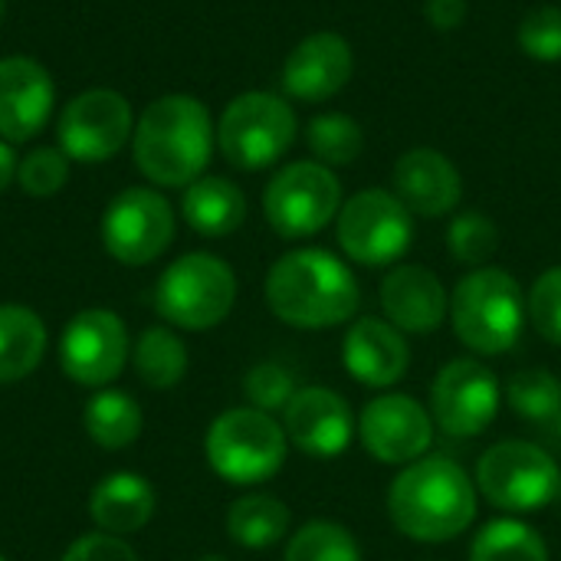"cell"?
Here are the masks:
<instances>
[{
  "mask_svg": "<svg viewBox=\"0 0 561 561\" xmlns=\"http://www.w3.org/2000/svg\"><path fill=\"white\" fill-rule=\"evenodd\" d=\"M388 516L414 542H450L477 519V483L450 457H421L394 477Z\"/></svg>",
  "mask_w": 561,
  "mask_h": 561,
  "instance_id": "cell-1",
  "label": "cell"
},
{
  "mask_svg": "<svg viewBox=\"0 0 561 561\" xmlns=\"http://www.w3.org/2000/svg\"><path fill=\"white\" fill-rule=\"evenodd\" d=\"M214 122L201 99L174 92L154 99L131 135L138 171L161 187H187L204 178L214 154Z\"/></svg>",
  "mask_w": 561,
  "mask_h": 561,
  "instance_id": "cell-2",
  "label": "cell"
},
{
  "mask_svg": "<svg viewBox=\"0 0 561 561\" xmlns=\"http://www.w3.org/2000/svg\"><path fill=\"white\" fill-rule=\"evenodd\" d=\"M355 273L329 250H293L266 273V306L293 329H332L358 309Z\"/></svg>",
  "mask_w": 561,
  "mask_h": 561,
  "instance_id": "cell-3",
  "label": "cell"
},
{
  "mask_svg": "<svg viewBox=\"0 0 561 561\" xmlns=\"http://www.w3.org/2000/svg\"><path fill=\"white\" fill-rule=\"evenodd\" d=\"M450 322L457 339L477 355L510 352L526 325V296L500 266H480L467 273L450 296Z\"/></svg>",
  "mask_w": 561,
  "mask_h": 561,
  "instance_id": "cell-4",
  "label": "cell"
},
{
  "mask_svg": "<svg viewBox=\"0 0 561 561\" xmlns=\"http://www.w3.org/2000/svg\"><path fill=\"white\" fill-rule=\"evenodd\" d=\"M286 431L276 424L273 414H263L256 408L224 411L204 437L210 470L233 486H253L276 477L286 463Z\"/></svg>",
  "mask_w": 561,
  "mask_h": 561,
  "instance_id": "cell-5",
  "label": "cell"
},
{
  "mask_svg": "<svg viewBox=\"0 0 561 561\" xmlns=\"http://www.w3.org/2000/svg\"><path fill=\"white\" fill-rule=\"evenodd\" d=\"M233 302L237 276L214 253H187L174 260L154 286L158 316L184 332H207L220 325Z\"/></svg>",
  "mask_w": 561,
  "mask_h": 561,
  "instance_id": "cell-6",
  "label": "cell"
},
{
  "mask_svg": "<svg viewBox=\"0 0 561 561\" xmlns=\"http://www.w3.org/2000/svg\"><path fill=\"white\" fill-rule=\"evenodd\" d=\"M477 493L503 513H539L559 500L561 473L556 460L529 440H503L477 463Z\"/></svg>",
  "mask_w": 561,
  "mask_h": 561,
  "instance_id": "cell-7",
  "label": "cell"
},
{
  "mask_svg": "<svg viewBox=\"0 0 561 561\" xmlns=\"http://www.w3.org/2000/svg\"><path fill=\"white\" fill-rule=\"evenodd\" d=\"M296 141V112L273 92L237 95L217 125V145L224 158L240 171H260L276 164Z\"/></svg>",
  "mask_w": 561,
  "mask_h": 561,
  "instance_id": "cell-8",
  "label": "cell"
},
{
  "mask_svg": "<svg viewBox=\"0 0 561 561\" xmlns=\"http://www.w3.org/2000/svg\"><path fill=\"white\" fill-rule=\"evenodd\" d=\"M342 210V184L319 161H293L273 174L263 191V214L286 240H302L325 230Z\"/></svg>",
  "mask_w": 561,
  "mask_h": 561,
  "instance_id": "cell-9",
  "label": "cell"
},
{
  "mask_svg": "<svg viewBox=\"0 0 561 561\" xmlns=\"http://www.w3.org/2000/svg\"><path fill=\"white\" fill-rule=\"evenodd\" d=\"M414 240L411 210L398 194L368 187L358 191L339 210V247L362 266H388L408 253Z\"/></svg>",
  "mask_w": 561,
  "mask_h": 561,
  "instance_id": "cell-10",
  "label": "cell"
},
{
  "mask_svg": "<svg viewBox=\"0 0 561 561\" xmlns=\"http://www.w3.org/2000/svg\"><path fill=\"white\" fill-rule=\"evenodd\" d=\"M174 240V210L151 187L122 191L102 214V243L125 266L154 263Z\"/></svg>",
  "mask_w": 561,
  "mask_h": 561,
  "instance_id": "cell-11",
  "label": "cell"
},
{
  "mask_svg": "<svg viewBox=\"0 0 561 561\" xmlns=\"http://www.w3.org/2000/svg\"><path fill=\"white\" fill-rule=\"evenodd\" d=\"M56 135L66 158L82 164L108 161L135 135L131 105L115 89H89L62 108Z\"/></svg>",
  "mask_w": 561,
  "mask_h": 561,
  "instance_id": "cell-12",
  "label": "cell"
},
{
  "mask_svg": "<svg viewBox=\"0 0 561 561\" xmlns=\"http://www.w3.org/2000/svg\"><path fill=\"white\" fill-rule=\"evenodd\" d=\"M128 362V329L112 309H85L72 316L59 339V365L69 381L105 388Z\"/></svg>",
  "mask_w": 561,
  "mask_h": 561,
  "instance_id": "cell-13",
  "label": "cell"
},
{
  "mask_svg": "<svg viewBox=\"0 0 561 561\" xmlns=\"http://www.w3.org/2000/svg\"><path fill=\"white\" fill-rule=\"evenodd\" d=\"M500 411V385L490 368L457 358L440 368L431 388V417L450 437L483 434Z\"/></svg>",
  "mask_w": 561,
  "mask_h": 561,
  "instance_id": "cell-14",
  "label": "cell"
},
{
  "mask_svg": "<svg viewBox=\"0 0 561 561\" xmlns=\"http://www.w3.org/2000/svg\"><path fill=\"white\" fill-rule=\"evenodd\" d=\"M358 437L378 463L408 467L431 450L434 417L408 394H385L365 404Z\"/></svg>",
  "mask_w": 561,
  "mask_h": 561,
  "instance_id": "cell-15",
  "label": "cell"
},
{
  "mask_svg": "<svg viewBox=\"0 0 561 561\" xmlns=\"http://www.w3.org/2000/svg\"><path fill=\"white\" fill-rule=\"evenodd\" d=\"M286 440L312 460H335L348 450L355 421L348 401L332 388H299L283 411Z\"/></svg>",
  "mask_w": 561,
  "mask_h": 561,
  "instance_id": "cell-16",
  "label": "cell"
},
{
  "mask_svg": "<svg viewBox=\"0 0 561 561\" xmlns=\"http://www.w3.org/2000/svg\"><path fill=\"white\" fill-rule=\"evenodd\" d=\"M53 76L30 56L0 59V138L10 145L36 138L53 112Z\"/></svg>",
  "mask_w": 561,
  "mask_h": 561,
  "instance_id": "cell-17",
  "label": "cell"
},
{
  "mask_svg": "<svg viewBox=\"0 0 561 561\" xmlns=\"http://www.w3.org/2000/svg\"><path fill=\"white\" fill-rule=\"evenodd\" d=\"M355 69V56L345 36L312 33L306 36L283 66V89L299 102H325L339 95Z\"/></svg>",
  "mask_w": 561,
  "mask_h": 561,
  "instance_id": "cell-18",
  "label": "cell"
},
{
  "mask_svg": "<svg viewBox=\"0 0 561 561\" xmlns=\"http://www.w3.org/2000/svg\"><path fill=\"white\" fill-rule=\"evenodd\" d=\"M381 309L398 332H437L450 312V296L437 273L417 263L394 266L381 283Z\"/></svg>",
  "mask_w": 561,
  "mask_h": 561,
  "instance_id": "cell-19",
  "label": "cell"
},
{
  "mask_svg": "<svg viewBox=\"0 0 561 561\" xmlns=\"http://www.w3.org/2000/svg\"><path fill=\"white\" fill-rule=\"evenodd\" d=\"M398 201L421 217H444L463 197V181L457 164L437 148H411L394 164Z\"/></svg>",
  "mask_w": 561,
  "mask_h": 561,
  "instance_id": "cell-20",
  "label": "cell"
},
{
  "mask_svg": "<svg viewBox=\"0 0 561 561\" xmlns=\"http://www.w3.org/2000/svg\"><path fill=\"white\" fill-rule=\"evenodd\" d=\"M342 362L352 378L368 388H391L404 378L411 365V348L404 332H398L388 319L365 316L358 319L342 342Z\"/></svg>",
  "mask_w": 561,
  "mask_h": 561,
  "instance_id": "cell-21",
  "label": "cell"
},
{
  "mask_svg": "<svg viewBox=\"0 0 561 561\" xmlns=\"http://www.w3.org/2000/svg\"><path fill=\"white\" fill-rule=\"evenodd\" d=\"M154 510H158V496L151 483L128 470L105 477L89 496V516L99 526V533L108 536H131L145 529Z\"/></svg>",
  "mask_w": 561,
  "mask_h": 561,
  "instance_id": "cell-22",
  "label": "cell"
},
{
  "mask_svg": "<svg viewBox=\"0 0 561 561\" xmlns=\"http://www.w3.org/2000/svg\"><path fill=\"white\" fill-rule=\"evenodd\" d=\"M181 214L201 237H227L247 220V197L227 178H197L184 191Z\"/></svg>",
  "mask_w": 561,
  "mask_h": 561,
  "instance_id": "cell-23",
  "label": "cell"
},
{
  "mask_svg": "<svg viewBox=\"0 0 561 561\" xmlns=\"http://www.w3.org/2000/svg\"><path fill=\"white\" fill-rule=\"evenodd\" d=\"M46 355V325L26 309L3 302L0 306V385H16L39 368Z\"/></svg>",
  "mask_w": 561,
  "mask_h": 561,
  "instance_id": "cell-24",
  "label": "cell"
},
{
  "mask_svg": "<svg viewBox=\"0 0 561 561\" xmlns=\"http://www.w3.org/2000/svg\"><path fill=\"white\" fill-rule=\"evenodd\" d=\"M85 434L92 444H99L102 450H125L128 444H135L141 437V408L131 394L115 391V388H102L89 398L85 414H82Z\"/></svg>",
  "mask_w": 561,
  "mask_h": 561,
  "instance_id": "cell-25",
  "label": "cell"
},
{
  "mask_svg": "<svg viewBox=\"0 0 561 561\" xmlns=\"http://www.w3.org/2000/svg\"><path fill=\"white\" fill-rule=\"evenodd\" d=\"M289 510L283 500L250 493L227 510V536L243 549H270L289 533Z\"/></svg>",
  "mask_w": 561,
  "mask_h": 561,
  "instance_id": "cell-26",
  "label": "cell"
},
{
  "mask_svg": "<svg viewBox=\"0 0 561 561\" xmlns=\"http://www.w3.org/2000/svg\"><path fill=\"white\" fill-rule=\"evenodd\" d=\"M131 365L148 388H174L187 375V345L168 325H151L135 342Z\"/></svg>",
  "mask_w": 561,
  "mask_h": 561,
  "instance_id": "cell-27",
  "label": "cell"
},
{
  "mask_svg": "<svg viewBox=\"0 0 561 561\" xmlns=\"http://www.w3.org/2000/svg\"><path fill=\"white\" fill-rule=\"evenodd\" d=\"M470 561H549V546L519 519H493L477 533Z\"/></svg>",
  "mask_w": 561,
  "mask_h": 561,
  "instance_id": "cell-28",
  "label": "cell"
},
{
  "mask_svg": "<svg viewBox=\"0 0 561 561\" xmlns=\"http://www.w3.org/2000/svg\"><path fill=\"white\" fill-rule=\"evenodd\" d=\"M306 141H309V151L316 154V161L325 168L352 164V161H358V154L365 148V135H362L358 122L342 112L316 115L306 128Z\"/></svg>",
  "mask_w": 561,
  "mask_h": 561,
  "instance_id": "cell-29",
  "label": "cell"
},
{
  "mask_svg": "<svg viewBox=\"0 0 561 561\" xmlns=\"http://www.w3.org/2000/svg\"><path fill=\"white\" fill-rule=\"evenodd\" d=\"M283 561H362V549L345 526L319 519L289 539Z\"/></svg>",
  "mask_w": 561,
  "mask_h": 561,
  "instance_id": "cell-30",
  "label": "cell"
},
{
  "mask_svg": "<svg viewBox=\"0 0 561 561\" xmlns=\"http://www.w3.org/2000/svg\"><path fill=\"white\" fill-rule=\"evenodd\" d=\"M510 404L526 421L549 424L561 414V385L559 378L546 368H529L513 375L510 381Z\"/></svg>",
  "mask_w": 561,
  "mask_h": 561,
  "instance_id": "cell-31",
  "label": "cell"
},
{
  "mask_svg": "<svg viewBox=\"0 0 561 561\" xmlns=\"http://www.w3.org/2000/svg\"><path fill=\"white\" fill-rule=\"evenodd\" d=\"M500 247V230L486 214H460L457 220H450L447 227V250L457 263L463 266H483Z\"/></svg>",
  "mask_w": 561,
  "mask_h": 561,
  "instance_id": "cell-32",
  "label": "cell"
},
{
  "mask_svg": "<svg viewBox=\"0 0 561 561\" xmlns=\"http://www.w3.org/2000/svg\"><path fill=\"white\" fill-rule=\"evenodd\" d=\"M243 391H247L250 408H256L263 414H276V411H286V404L293 401V394L299 388H296V378L289 368H283L276 362H263V365L250 368V375L243 378Z\"/></svg>",
  "mask_w": 561,
  "mask_h": 561,
  "instance_id": "cell-33",
  "label": "cell"
},
{
  "mask_svg": "<svg viewBox=\"0 0 561 561\" xmlns=\"http://www.w3.org/2000/svg\"><path fill=\"white\" fill-rule=\"evenodd\" d=\"M69 181V158L59 148H36L16 168V184L30 197H53Z\"/></svg>",
  "mask_w": 561,
  "mask_h": 561,
  "instance_id": "cell-34",
  "label": "cell"
},
{
  "mask_svg": "<svg viewBox=\"0 0 561 561\" xmlns=\"http://www.w3.org/2000/svg\"><path fill=\"white\" fill-rule=\"evenodd\" d=\"M519 46L529 59H561V7H536L519 23Z\"/></svg>",
  "mask_w": 561,
  "mask_h": 561,
  "instance_id": "cell-35",
  "label": "cell"
},
{
  "mask_svg": "<svg viewBox=\"0 0 561 561\" xmlns=\"http://www.w3.org/2000/svg\"><path fill=\"white\" fill-rule=\"evenodd\" d=\"M526 316L546 342L561 345V266L546 270L536 279L526 299Z\"/></svg>",
  "mask_w": 561,
  "mask_h": 561,
  "instance_id": "cell-36",
  "label": "cell"
},
{
  "mask_svg": "<svg viewBox=\"0 0 561 561\" xmlns=\"http://www.w3.org/2000/svg\"><path fill=\"white\" fill-rule=\"evenodd\" d=\"M59 561H138L135 549L108 533H89L76 539Z\"/></svg>",
  "mask_w": 561,
  "mask_h": 561,
  "instance_id": "cell-37",
  "label": "cell"
},
{
  "mask_svg": "<svg viewBox=\"0 0 561 561\" xmlns=\"http://www.w3.org/2000/svg\"><path fill=\"white\" fill-rule=\"evenodd\" d=\"M424 13L437 30H457L467 20V0H427Z\"/></svg>",
  "mask_w": 561,
  "mask_h": 561,
  "instance_id": "cell-38",
  "label": "cell"
},
{
  "mask_svg": "<svg viewBox=\"0 0 561 561\" xmlns=\"http://www.w3.org/2000/svg\"><path fill=\"white\" fill-rule=\"evenodd\" d=\"M16 168H20V161H16V154H13L10 141L0 138V191H7L10 181H16Z\"/></svg>",
  "mask_w": 561,
  "mask_h": 561,
  "instance_id": "cell-39",
  "label": "cell"
},
{
  "mask_svg": "<svg viewBox=\"0 0 561 561\" xmlns=\"http://www.w3.org/2000/svg\"><path fill=\"white\" fill-rule=\"evenodd\" d=\"M197 561H227L224 556H204V559H197Z\"/></svg>",
  "mask_w": 561,
  "mask_h": 561,
  "instance_id": "cell-40",
  "label": "cell"
},
{
  "mask_svg": "<svg viewBox=\"0 0 561 561\" xmlns=\"http://www.w3.org/2000/svg\"><path fill=\"white\" fill-rule=\"evenodd\" d=\"M3 10H7V0H0V23H3Z\"/></svg>",
  "mask_w": 561,
  "mask_h": 561,
  "instance_id": "cell-41",
  "label": "cell"
},
{
  "mask_svg": "<svg viewBox=\"0 0 561 561\" xmlns=\"http://www.w3.org/2000/svg\"><path fill=\"white\" fill-rule=\"evenodd\" d=\"M0 561H7V559H3V556H0Z\"/></svg>",
  "mask_w": 561,
  "mask_h": 561,
  "instance_id": "cell-42",
  "label": "cell"
},
{
  "mask_svg": "<svg viewBox=\"0 0 561 561\" xmlns=\"http://www.w3.org/2000/svg\"><path fill=\"white\" fill-rule=\"evenodd\" d=\"M559 500H561V490H559Z\"/></svg>",
  "mask_w": 561,
  "mask_h": 561,
  "instance_id": "cell-43",
  "label": "cell"
}]
</instances>
